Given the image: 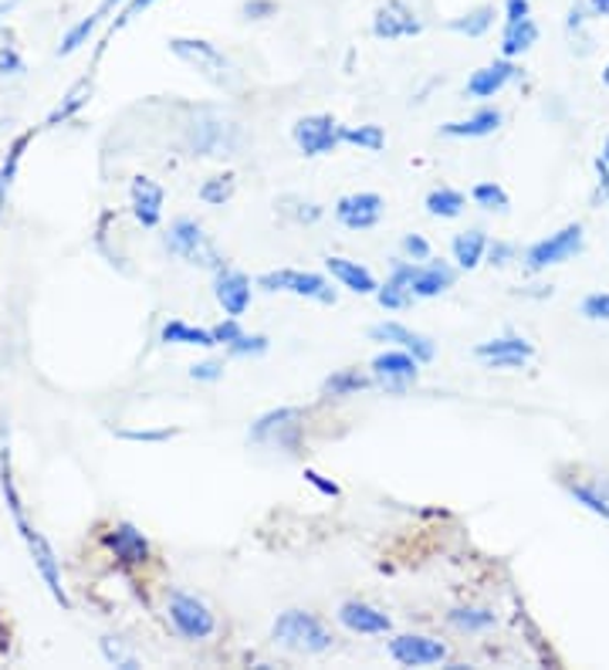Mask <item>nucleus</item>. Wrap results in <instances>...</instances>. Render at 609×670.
Instances as JSON below:
<instances>
[{"instance_id":"nucleus-1","label":"nucleus","mask_w":609,"mask_h":670,"mask_svg":"<svg viewBox=\"0 0 609 670\" xmlns=\"http://www.w3.org/2000/svg\"><path fill=\"white\" fill-rule=\"evenodd\" d=\"M170 51L177 54L183 65H190L193 72H200L217 88L234 92L241 85V75H238L234 62L217 44H210L203 38H170Z\"/></svg>"},{"instance_id":"nucleus-2","label":"nucleus","mask_w":609,"mask_h":670,"mask_svg":"<svg viewBox=\"0 0 609 670\" xmlns=\"http://www.w3.org/2000/svg\"><path fill=\"white\" fill-rule=\"evenodd\" d=\"M271 640L292 653H325L332 647V634L308 609H285L271 627Z\"/></svg>"},{"instance_id":"nucleus-3","label":"nucleus","mask_w":609,"mask_h":670,"mask_svg":"<svg viewBox=\"0 0 609 670\" xmlns=\"http://www.w3.org/2000/svg\"><path fill=\"white\" fill-rule=\"evenodd\" d=\"M166 251L177 254L180 261H187L193 268H207V271L224 268V254L217 251V244L203 234V228L190 217H177L170 223V234H166Z\"/></svg>"},{"instance_id":"nucleus-4","label":"nucleus","mask_w":609,"mask_h":670,"mask_svg":"<svg viewBox=\"0 0 609 670\" xmlns=\"http://www.w3.org/2000/svg\"><path fill=\"white\" fill-rule=\"evenodd\" d=\"M302 427H305V410L298 407H279L267 410L251 423V440L261 447H279V451L295 454L302 447Z\"/></svg>"},{"instance_id":"nucleus-5","label":"nucleus","mask_w":609,"mask_h":670,"mask_svg":"<svg viewBox=\"0 0 609 670\" xmlns=\"http://www.w3.org/2000/svg\"><path fill=\"white\" fill-rule=\"evenodd\" d=\"M190 149L200 156H234L241 149V126L234 119L217 116V112H200L190 123Z\"/></svg>"},{"instance_id":"nucleus-6","label":"nucleus","mask_w":609,"mask_h":670,"mask_svg":"<svg viewBox=\"0 0 609 670\" xmlns=\"http://www.w3.org/2000/svg\"><path fill=\"white\" fill-rule=\"evenodd\" d=\"M14 525H18V532H21V538H24V545H28V555H31V563H34V569H38V576L44 579L51 599L59 603L62 609H72V599H69V593H65V586H62V563H59V555H54L51 542H48L24 515L14 519Z\"/></svg>"},{"instance_id":"nucleus-7","label":"nucleus","mask_w":609,"mask_h":670,"mask_svg":"<svg viewBox=\"0 0 609 670\" xmlns=\"http://www.w3.org/2000/svg\"><path fill=\"white\" fill-rule=\"evenodd\" d=\"M258 289H264V292H292V295L312 299L318 305H336V289L328 285V278H322L315 271H295V268L264 271L258 278Z\"/></svg>"},{"instance_id":"nucleus-8","label":"nucleus","mask_w":609,"mask_h":670,"mask_svg":"<svg viewBox=\"0 0 609 670\" xmlns=\"http://www.w3.org/2000/svg\"><path fill=\"white\" fill-rule=\"evenodd\" d=\"M559 484L579 501L582 509L609 522V474L592 468H563Z\"/></svg>"},{"instance_id":"nucleus-9","label":"nucleus","mask_w":609,"mask_h":670,"mask_svg":"<svg viewBox=\"0 0 609 670\" xmlns=\"http://www.w3.org/2000/svg\"><path fill=\"white\" fill-rule=\"evenodd\" d=\"M582 248H586L582 223H569V228H563V231H556V234H548L545 241L532 244V248L525 251V268H528V271H545V268H552V264H566V261H573L576 254H582Z\"/></svg>"},{"instance_id":"nucleus-10","label":"nucleus","mask_w":609,"mask_h":670,"mask_svg":"<svg viewBox=\"0 0 609 670\" xmlns=\"http://www.w3.org/2000/svg\"><path fill=\"white\" fill-rule=\"evenodd\" d=\"M170 624L183 640H207L217 630V617L210 606L190 593H170Z\"/></svg>"},{"instance_id":"nucleus-11","label":"nucleus","mask_w":609,"mask_h":670,"mask_svg":"<svg viewBox=\"0 0 609 670\" xmlns=\"http://www.w3.org/2000/svg\"><path fill=\"white\" fill-rule=\"evenodd\" d=\"M369 31L376 41H403V38H417L423 31V21L407 0H386V4L376 8Z\"/></svg>"},{"instance_id":"nucleus-12","label":"nucleus","mask_w":609,"mask_h":670,"mask_svg":"<svg viewBox=\"0 0 609 670\" xmlns=\"http://www.w3.org/2000/svg\"><path fill=\"white\" fill-rule=\"evenodd\" d=\"M292 139L305 156H328V153H336L343 146L339 123L332 116H325V112H318V116H302L292 126Z\"/></svg>"},{"instance_id":"nucleus-13","label":"nucleus","mask_w":609,"mask_h":670,"mask_svg":"<svg viewBox=\"0 0 609 670\" xmlns=\"http://www.w3.org/2000/svg\"><path fill=\"white\" fill-rule=\"evenodd\" d=\"M420 376V363L407 349H386L372 359V383L382 386L386 394H403Z\"/></svg>"},{"instance_id":"nucleus-14","label":"nucleus","mask_w":609,"mask_h":670,"mask_svg":"<svg viewBox=\"0 0 609 670\" xmlns=\"http://www.w3.org/2000/svg\"><path fill=\"white\" fill-rule=\"evenodd\" d=\"M369 339H372V343H390V346H397V349H407L420 366H423V363H433V356H437V346H433L430 335L413 332V328L403 325V322H379V325H372V328H369Z\"/></svg>"},{"instance_id":"nucleus-15","label":"nucleus","mask_w":609,"mask_h":670,"mask_svg":"<svg viewBox=\"0 0 609 670\" xmlns=\"http://www.w3.org/2000/svg\"><path fill=\"white\" fill-rule=\"evenodd\" d=\"M213 299L224 308V315L241 318L251 308V278L238 268H220L213 271Z\"/></svg>"},{"instance_id":"nucleus-16","label":"nucleus","mask_w":609,"mask_h":670,"mask_svg":"<svg viewBox=\"0 0 609 670\" xmlns=\"http://www.w3.org/2000/svg\"><path fill=\"white\" fill-rule=\"evenodd\" d=\"M390 657L400 667H430V663L448 660V647L433 637H423V634H403V637L390 640Z\"/></svg>"},{"instance_id":"nucleus-17","label":"nucleus","mask_w":609,"mask_h":670,"mask_svg":"<svg viewBox=\"0 0 609 670\" xmlns=\"http://www.w3.org/2000/svg\"><path fill=\"white\" fill-rule=\"evenodd\" d=\"M382 197L379 193H369V190H363V193H346V197H339V203H336V217H339V223L343 228H349V231H372L376 223L382 220Z\"/></svg>"},{"instance_id":"nucleus-18","label":"nucleus","mask_w":609,"mask_h":670,"mask_svg":"<svg viewBox=\"0 0 609 670\" xmlns=\"http://www.w3.org/2000/svg\"><path fill=\"white\" fill-rule=\"evenodd\" d=\"M474 356L484 359L491 369H518L535 356V346L522 335H502V339H487L474 346Z\"/></svg>"},{"instance_id":"nucleus-19","label":"nucleus","mask_w":609,"mask_h":670,"mask_svg":"<svg viewBox=\"0 0 609 670\" xmlns=\"http://www.w3.org/2000/svg\"><path fill=\"white\" fill-rule=\"evenodd\" d=\"M339 624L349 630V634H363V637H382L393 630V620L386 617L382 609L369 606V603H359V599H349L339 606Z\"/></svg>"},{"instance_id":"nucleus-20","label":"nucleus","mask_w":609,"mask_h":670,"mask_svg":"<svg viewBox=\"0 0 609 670\" xmlns=\"http://www.w3.org/2000/svg\"><path fill=\"white\" fill-rule=\"evenodd\" d=\"M105 548L116 555L119 566H143L149 558V542L133 522H119L113 532H105Z\"/></svg>"},{"instance_id":"nucleus-21","label":"nucleus","mask_w":609,"mask_h":670,"mask_svg":"<svg viewBox=\"0 0 609 670\" xmlns=\"http://www.w3.org/2000/svg\"><path fill=\"white\" fill-rule=\"evenodd\" d=\"M458 282V271L448 264V261H417L413 264V278H410V289H413V299H437L444 295L448 289H454Z\"/></svg>"},{"instance_id":"nucleus-22","label":"nucleus","mask_w":609,"mask_h":670,"mask_svg":"<svg viewBox=\"0 0 609 670\" xmlns=\"http://www.w3.org/2000/svg\"><path fill=\"white\" fill-rule=\"evenodd\" d=\"M129 200H133V217L143 223V228H159L166 193H162V187L153 177H133Z\"/></svg>"},{"instance_id":"nucleus-23","label":"nucleus","mask_w":609,"mask_h":670,"mask_svg":"<svg viewBox=\"0 0 609 670\" xmlns=\"http://www.w3.org/2000/svg\"><path fill=\"white\" fill-rule=\"evenodd\" d=\"M512 78H518V65H515L512 59H497V62L477 69V72L468 78L464 95H468V98H494Z\"/></svg>"},{"instance_id":"nucleus-24","label":"nucleus","mask_w":609,"mask_h":670,"mask_svg":"<svg viewBox=\"0 0 609 670\" xmlns=\"http://www.w3.org/2000/svg\"><path fill=\"white\" fill-rule=\"evenodd\" d=\"M410 278H413V261H400L393 264V274L386 278V285L376 289V302L390 312L410 308L413 305V289H410Z\"/></svg>"},{"instance_id":"nucleus-25","label":"nucleus","mask_w":609,"mask_h":670,"mask_svg":"<svg viewBox=\"0 0 609 670\" xmlns=\"http://www.w3.org/2000/svg\"><path fill=\"white\" fill-rule=\"evenodd\" d=\"M126 4V0H102V4L88 14V18H82L75 28H69V34L62 38V44H59V59H69V54H75L78 48H85L88 41H92V34H95V28L113 14V11H119Z\"/></svg>"},{"instance_id":"nucleus-26","label":"nucleus","mask_w":609,"mask_h":670,"mask_svg":"<svg viewBox=\"0 0 609 670\" xmlns=\"http://www.w3.org/2000/svg\"><path fill=\"white\" fill-rule=\"evenodd\" d=\"M325 268L328 274L336 278L343 289H349L353 295H376L379 282L372 278L369 268H363L359 261H349V258H325Z\"/></svg>"},{"instance_id":"nucleus-27","label":"nucleus","mask_w":609,"mask_h":670,"mask_svg":"<svg viewBox=\"0 0 609 670\" xmlns=\"http://www.w3.org/2000/svg\"><path fill=\"white\" fill-rule=\"evenodd\" d=\"M502 123H505V116L497 108H477L471 119L448 123V126H440V133L451 136V139H484V136L502 129Z\"/></svg>"},{"instance_id":"nucleus-28","label":"nucleus","mask_w":609,"mask_h":670,"mask_svg":"<svg viewBox=\"0 0 609 670\" xmlns=\"http://www.w3.org/2000/svg\"><path fill=\"white\" fill-rule=\"evenodd\" d=\"M159 343H166V346H197V349L217 346L210 328H197V325H187V322H180V318L166 322V325L159 328Z\"/></svg>"},{"instance_id":"nucleus-29","label":"nucleus","mask_w":609,"mask_h":670,"mask_svg":"<svg viewBox=\"0 0 609 670\" xmlns=\"http://www.w3.org/2000/svg\"><path fill=\"white\" fill-rule=\"evenodd\" d=\"M88 98H92V78H82V82H75L72 85V92L54 105L51 112H48V119H44V129H54V126H62V123H69V119H75L78 112L88 105Z\"/></svg>"},{"instance_id":"nucleus-30","label":"nucleus","mask_w":609,"mask_h":670,"mask_svg":"<svg viewBox=\"0 0 609 670\" xmlns=\"http://www.w3.org/2000/svg\"><path fill=\"white\" fill-rule=\"evenodd\" d=\"M535 41H538V24H535L532 18H522V21L505 24V34H502V59H518V54L532 51Z\"/></svg>"},{"instance_id":"nucleus-31","label":"nucleus","mask_w":609,"mask_h":670,"mask_svg":"<svg viewBox=\"0 0 609 670\" xmlns=\"http://www.w3.org/2000/svg\"><path fill=\"white\" fill-rule=\"evenodd\" d=\"M451 251H454L458 268L474 271V268L484 261V254H487V234H484V231H477V228H471V231H464V234H458V238H454Z\"/></svg>"},{"instance_id":"nucleus-32","label":"nucleus","mask_w":609,"mask_h":670,"mask_svg":"<svg viewBox=\"0 0 609 670\" xmlns=\"http://www.w3.org/2000/svg\"><path fill=\"white\" fill-rule=\"evenodd\" d=\"M423 207H427V213H430V217L454 220V217H461V213H464L468 197H464L461 190H454V187H437V190H430V193H427Z\"/></svg>"},{"instance_id":"nucleus-33","label":"nucleus","mask_w":609,"mask_h":670,"mask_svg":"<svg viewBox=\"0 0 609 670\" xmlns=\"http://www.w3.org/2000/svg\"><path fill=\"white\" fill-rule=\"evenodd\" d=\"M372 386V376H363L359 369H336L322 383V397H356Z\"/></svg>"},{"instance_id":"nucleus-34","label":"nucleus","mask_w":609,"mask_h":670,"mask_svg":"<svg viewBox=\"0 0 609 670\" xmlns=\"http://www.w3.org/2000/svg\"><path fill=\"white\" fill-rule=\"evenodd\" d=\"M494 18H497V11H494L491 4H481V8H471V11H464L461 18L448 21V31L464 34V38H484V34L491 31Z\"/></svg>"},{"instance_id":"nucleus-35","label":"nucleus","mask_w":609,"mask_h":670,"mask_svg":"<svg viewBox=\"0 0 609 670\" xmlns=\"http://www.w3.org/2000/svg\"><path fill=\"white\" fill-rule=\"evenodd\" d=\"M448 624L464 630V634H481V630H491L497 624V617L491 609H481V606H458L448 613Z\"/></svg>"},{"instance_id":"nucleus-36","label":"nucleus","mask_w":609,"mask_h":670,"mask_svg":"<svg viewBox=\"0 0 609 670\" xmlns=\"http://www.w3.org/2000/svg\"><path fill=\"white\" fill-rule=\"evenodd\" d=\"M274 207H279V213H285L288 220H295V223H305V228H308V223H318L322 220V207L315 203V200H305V197H279V203H274Z\"/></svg>"},{"instance_id":"nucleus-37","label":"nucleus","mask_w":609,"mask_h":670,"mask_svg":"<svg viewBox=\"0 0 609 670\" xmlns=\"http://www.w3.org/2000/svg\"><path fill=\"white\" fill-rule=\"evenodd\" d=\"M339 139L349 143V146H359V149H369V153H379L386 146V133L379 126H339Z\"/></svg>"},{"instance_id":"nucleus-38","label":"nucleus","mask_w":609,"mask_h":670,"mask_svg":"<svg viewBox=\"0 0 609 670\" xmlns=\"http://www.w3.org/2000/svg\"><path fill=\"white\" fill-rule=\"evenodd\" d=\"M234 190H238V177L234 174H220V177H210V180H203V187H200V200L203 203H210V207H224L231 197H234Z\"/></svg>"},{"instance_id":"nucleus-39","label":"nucleus","mask_w":609,"mask_h":670,"mask_svg":"<svg viewBox=\"0 0 609 670\" xmlns=\"http://www.w3.org/2000/svg\"><path fill=\"white\" fill-rule=\"evenodd\" d=\"M471 200L481 207V210H508V193H505V187H497V184H477L474 190H471Z\"/></svg>"},{"instance_id":"nucleus-40","label":"nucleus","mask_w":609,"mask_h":670,"mask_svg":"<svg viewBox=\"0 0 609 670\" xmlns=\"http://www.w3.org/2000/svg\"><path fill=\"white\" fill-rule=\"evenodd\" d=\"M31 136H34V133H21V136L11 143L4 163H0V180H4L8 187H11L14 177H18V166H21V159H24V149H28V143H31Z\"/></svg>"},{"instance_id":"nucleus-41","label":"nucleus","mask_w":609,"mask_h":670,"mask_svg":"<svg viewBox=\"0 0 609 670\" xmlns=\"http://www.w3.org/2000/svg\"><path fill=\"white\" fill-rule=\"evenodd\" d=\"M267 349H271L267 335H251V332H244L238 343L228 346V353H231L234 359H258V356H264Z\"/></svg>"},{"instance_id":"nucleus-42","label":"nucleus","mask_w":609,"mask_h":670,"mask_svg":"<svg viewBox=\"0 0 609 670\" xmlns=\"http://www.w3.org/2000/svg\"><path fill=\"white\" fill-rule=\"evenodd\" d=\"M579 312L589 318V322H609V292H596V295H586Z\"/></svg>"},{"instance_id":"nucleus-43","label":"nucleus","mask_w":609,"mask_h":670,"mask_svg":"<svg viewBox=\"0 0 609 670\" xmlns=\"http://www.w3.org/2000/svg\"><path fill=\"white\" fill-rule=\"evenodd\" d=\"M210 332H213V343H217V346H231V343H238L241 335H244L241 318H231V315H228L224 322H217Z\"/></svg>"},{"instance_id":"nucleus-44","label":"nucleus","mask_w":609,"mask_h":670,"mask_svg":"<svg viewBox=\"0 0 609 670\" xmlns=\"http://www.w3.org/2000/svg\"><path fill=\"white\" fill-rule=\"evenodd\" d=\"M156 4V0H126V4H123V11H119V18L113 21V28H108V34H116V31H123L129 21H136L143 11H149Z\"/></svg>"},{"instance_id":"nucleus-45","label":"nucleus","mask_w":609,"mask_h":670,"mask_svg":"<svg viewBox=\"0 0 609 670\" xmlns=\"http://www.w3.org/2000/svg\"><path fill=\"white\" fill-rule=\"evenodd\" d=\"M116 437L133 440V443H162V440H174L177 430H170V427H162V430H116Z\"/></svg>"},{"instance_id":"nucleus-46","label":"nucleus","mask_w":609,"mask_h":670,"mask_svg":"<svg viewBox=\"0 0 609 670\" xmlns=\"http://www.w3.org/2000/svg\"><path fill=\"white\" fill-rule=\"evenodd\" d=\"M241 14H244V21H267L279 14V4H274V0H244Z\"/></svg>"},{"instance_id":"nucleus-47","label":"nucleus","mask_w":609,"mask_h":670,"mask_svg":"<svg viewBox=\"0 0 609 670\" xmlns=\"http://www.w3.org/2000/svg\"><path fill=\"white\" fill-rule=\"evenodd\" d=\"M102 653H105L108 663H119V667H129V670L139 667V660H136L133 653H126L119 643H113V637H105V640H102Z\"/></svg>"},{"instance_id":"nucleus-48","label":"nucleus","mask_w":609,"mask_h":670,"mask_svg":"<svg viewBox=\"0 0 609 670\" xmlns=\"http://www.w3.org/2000/svg\"><path fill=\"white\" fill-rule=\"evenodd\" d=\"M190 376H193L197 383H217L220 376H224V363H220V359L193 363V366H190Z\"/></svg>"},{"instance_id":"nucleus-49","label":"nucleus","mask_w":609,"mask_h":670,"mask_svg":"<svg viewBox=\"0 0 609 670\" xmlns=\"http://www.w3.org/2000/svg\"><path fill=\"white\" fill-rule=\"evenodd\" d=\"M400 251L407 254V261H427L430 258V241L420 238V234H407L400 241Z\"/></svg>"},{"instance_id":"nucleus-50","label":"nucleus","mask_w":609,"mask_h":670,"mask_svg":"<svg viewBox=\"0 0 609 670\" xmlns=\"http://www.w3.org/2000/svg\"><path fill=\"white\" fill-rule=\"evenodd\" d=\"M0 75H24V59L11 44L0 48Z\"/></svg>"},{"instance_id":"nucleus-51","label":"nucleus","mask_w":609,"mask_h":670,"mask_svg":"<svg viewBox=\"0 0 609 670\" xmlns=\"http://www.w3.org/2000/svg\"><path fill=\"white\" fill-rule=\"evenodd\" d=\"M515 254H518L515 244H505V241H494V244H491V241H487V254H484V258H487L494 268H505L508 261H515Z\"/></svg>"},{"instance_id":"nucleus-52","label":"nucleus","mask_w":609,"mask_h":670,"mask_svg":"<svg viewBox=\"0 0 609 670\" xmlns=\"http://www.w3.org/2000/svg\"><path fill=\"white\" fill-rule=\"evenodd\" d=\"M305 481H308V484H312L315 491H322L325 498H339V494H343V488H339L336 481H328V478H322V474H318V471H312V468L305 471Z\"/></svg>"},{"instance_id":"nucleus-53","label":"nucleus","mask_w":609,"mask_h":670,"mask_svg":"<svg viewBox=\"0 0 609 670\" xmlns=\"http://www.w3.org/2000/svg\"><path fill=\"white\" fill-rule=\"evenodd\" d=\"M522 18H532V8H528V0H505V24H512V21H522Z\"/></svg>"},{"instance_id":"nucleus-54","label":"nucleus","mask_w":609,"mask_h":670,"mask_svg":"<svg viewBox=\"0 0 609 670\" xmlns=\"http://www.w3.org/2000/svg\"><path fill=\"white\" fill-rule=\"evenodd\" d=\"M596 174H599V187H602V193H606V200H609V166L602 163V156L596 159Z\"/></svg>"},{"instance_id":"nucleus-55","label":"nucleus","mask_w":609,"mask_h":670,"mask_svg":"<svg viewBox=\"0 0 609 670\" xmlns=\"http://www.w3.org/2000/svg\"><path fill=\"white\" fill-rule=\"evenodd\" d=\"M589 11L596 18H609V0H589Z\"/></svg>"},{"instance_id":"nucleus-56","label":"nucleus","mask_w":609,"mask_h":670,"mask_svg":"<svg viewBox=\"0 0 609 670\" xmlns=\"http://www.w3.org/2000/svg\"><path fill=\"white\" fill-rule=\"evenodd\" d=\"M8 190H11V187L0 180V213H4V207H8Z\"/></svg>"},{"instance_id":"nucleus-57","label":"nucleus","mask_w":609,"mask_h":670,"mask_svg":"<svg viewBox=\"0 0 609 670\" xmlns=\"http://www.w3.org/2000/svg\"><path fill=\"white\" fill-rule=\"evenodd\" d=\"M14 8V0H0V21H4V14Z\"/></svg>"},{"instance_id":"nucleus-58","label":"nucleus","mask_w":609,"mask_h":670,"mask_svg":"<svg viewBox=\"0 0 609 670\" xmlns=\"http://www.w3.org/2000/svg\"><path fill=\"white\" fill-rule=\"evenodd\" d=\"M602 163L609 166V139H606V146H602Z\"/></svg>"},{"instance_id":"nucleus-59","label":"nucleus","mask_w":609,"mask_h":670,"mask_svg":"<svg viewBox=\"0 0 609 670\" xmlns=\"http://www.w3.org/2000/svg\"><path fill=\"white\" fill-rule=\"evenodd\" d=\"M602 85H609V62H606V69H602Z\"/></svg>"}]
</instances>
